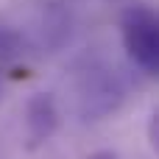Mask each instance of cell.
<instances>
[{"instance_id": "2", "label": "cell", "mask_w": 159, "mask_h": 159, "mask_svg": "<svg viewBox=\"0 0 159 159\" xmlns=\"http://www.w3.org/2000/svg\"><path fill=\"white\" fill-rule=\"evenodd\" d=\"M123 101L120 78L106 67H87L78 78V112L84 120H101L112 115Z\"/></svg>"}, {"instance_id": "5", "label": "cell", "mask_w": 159, "mask_h": 159, "mask_svg": "<svg viewBox=\"0 0 159 159\" xmlns=\"http://www.w3.org/2000/svg\"><path fill=\"white\" fill-rule=\"evenodd\" d=\"M0 101H3V73H0Z\"/></svg>"}, {"instance_id": "3", "label": "cell", "mask_w": 159, "mask_h": 159, "mask_svg": "<svg viewBox=\"0 0 159 159\" xmlns=\"http://www.w3.org/2000/svg\"><path fill=\"white\" fill-rule=\"evenodd\" d=\"M59 129V109H56V98L50 92H36L28 98L25 103V145L34 151L39 145H45Z\"/></svg>"}, {"instance_id": "1", "label": "cell", "mask_w": 159, "mask_h": 159, "mask_svg": "<svg viewBox=\"0 0 159 159\" xmlns=\"http://www.w3.org/2000/svg\"><path fill=\"white\" fill-rule=\"evenodd\" d=\"M120 36L129 59L148 75L159 70V20L148 3H131L120 14Z\"/></svg>"}, {"instance_id": "4", "label": "cell", "mask_w": 159, "mask_h": 159, "mask_svg": "<svg viewBox=\"0 0 159 159\" xmlns=\"http://www.w3.org/2000/svg\"><path fill=\"white\" fill-rule=\"evenodd\" d=\"M87 159H120L115 151H95V154H89Z\"/></svg>"}]
</instances>
